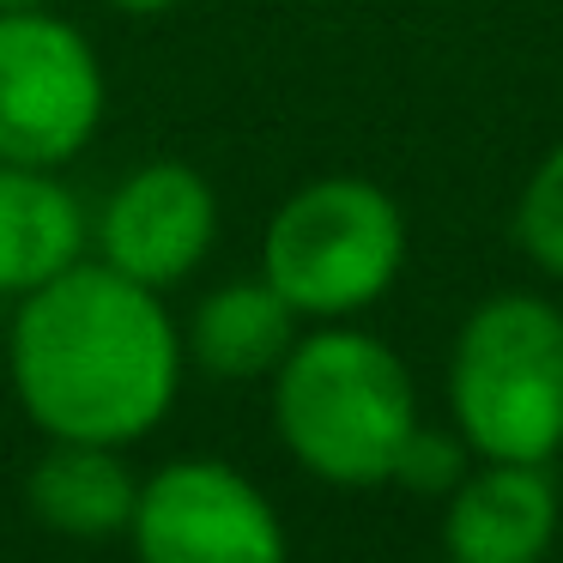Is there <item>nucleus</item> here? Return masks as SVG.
<instances>
[{
    "instance_id": "f257e3e1",
    "label": "nucleus",
    "mask_w": 563,
    "mask_h": 563,
    "mask_svg": "<svg viewBox=\"0 0 563 563\" xmlns=\"http://www.w3.org/2000/svg\"><path fill=\"white\" fill-rule=\"evenodd\" d=\"M183 328L158 291L103 261L25 291L7 321V382L49 442H128L152 437L183 394Z\"/></svg>"
},
{
    "instance_id": "f03ea898",
    "label": "nucleus",
    "mask_w": 563,
    "mask_h": 563,
    "mask_svg": "<svg viewBox=\"0 0 563 563\" xmlns=\"http://www.w3.org/2000/svg\"><path fill=\"white\" fill-rule=\"evenodd\" d=\"M273 430L285 454L321 485H394L400 449L418 430V394L400 352L352 321L297 333L273 369Z\"/></svg>"
},
{
    "instance_id": "7ed1b4c3",
    "label": "nucleus",
    "mask_w": 563,
    "mask_h": 563,
    "mask_svg": "<svg viewBox=\"0 0 563 563\" xmlns=\"http://www.w3.org/2000/svg\"><path fill=\"white\" fill-rule=\"evenodd\" d=\"M449 412L478 461H539L563 449V309L497 291L461 321L449 352Z\"/></svg>"
},
{
    "instance_id": "20e7f679",
    "label": "nucleus",
    "mask_w": 563,
    "mask_h": 563,
    "mask_svg": "<svg viewBox=\"0 0 563 563\" xmlns=\"http://www.w3.org/2000/svg\"><path fill=\"white\" fill-rule=\"evenodd\" d=\"M406 267V219L388 188L321 176L279 200L261 236V279L297 321H352L388 297Z\"/></svg>"
},
{
    "instance_id": "39448f33",
    "label": "nucleus",
    "mask_w": 563,
    "mask_h": 563,
    "mask_svg": "<svg viewBox=\"0 0 563 563\" xmlns=\"http://www.w3.org/2000/svg\"><path fill=\"white\" fill-rule=\"evenodd\" d=\"M110 79L74 19L49 7L0 13V158L62 170L98 140Z\"/></svg>"
},
{
    "instance_id": "423d86ee",
    "label": "nucleus",
    "mask_w": 563,
    "mask_h": 563,
    "mask_svg": "<svg viewBox=\"0 0 563 563\" xmlns=\"http://www.w3.org/2000/svg\"><path fill=\"white\" fill-rule=\"evenodd\" d=\"M134 563H291L273 497L231 461H170L140 478Z\"/></svg>"
},
{
    "instance_id": "0eeeda50",
    "label": "nucleus",
    "mask_w": 563,
    "mask_h": 563,
    "mask_svg": "<svg viewBox=\"0 0 563 563\" xmlns=\"http://www.w3.org/2000/svg\"><path fill=\"white\" fill-rule=\"evenodd\" d=\"M91 243L103 267L128 273L146 291H170L219 243V195L195 164L152 158L110 188Z\"/></svg>"
},
{
    "instance_id": "6e6552de",
    "label": "nucleus",
    "mask_w": 563,
    "mask_h": 563,
    "mask_svg": "<svg viewBox=\"0 0 563 563\" xmlns=\"http://www.w3.org/2000/svg\"><path fill=\"white\" fill-rule=\"evenodd\" d=\"M558 539V485L539 461H485L442 503L449 563H545Z\"/></svg>"
},
{
    "instance_id": "1a4fd4ad",
    "label": "nucleus",
    "mask_w": 563,
    "mask_h": 563,
    "mask_svg": "<svg viewBox=\"0 0 563 563\" xmlns=\"http://www.w3.org/2000/svg\"><path fill=\"white\" fill-rule=\"evenodd\" d=\"M86 243L91 219L62 176L0 158V297L7 303L86 261Z\"/></svg>"
},
{
    "instance_id": "9d476101",
    "label": "nucleus",
    "mask_w": 563,
    "mask_h": 563,
    "mask_svg": "<svg viewBox=\"0 0 563 563\" xmlns=\"http://www.w3.org/2000/svg\"><path fill=\"white\" fill-rule=\"evenodd\" d=\"M140 503V478L122 461V449H103V442H49V449L31 461L25 473V509L43 533L79 539V545H98V539H128Z\"/></svg>"
},
{
    "instance_id": "9b49d317",
    "label": "nucleus",
    "mask_w": 563,
    "mask_h": 563,
    "mask_svg": "<svg viewBox=\"0 0 563 563\" xmlns=\"http://www.w3.org/2000/svg\"><path fill=\"white\" fill-rule=\"evenodd\" d=\"M291 345H297V309L285 303L267 279L212 285V291L195 303L188 328H183L188 364H200L219 382L273 376Z\"/></svg>"
},
{
    "instance_id": "f8f14e48",
    "label": "nucleus",
    "mask_w": 563,
    "mask_h": 563,
    "mask_svg": "<svg viewBox=\"0 0 563 563\" xmlns=\"http://www.w3.org/2000/svg\"><path fill=\"white\" fill-rule=\"evenodd\" d=\"M515 236H521V249L533 255L539 273L563 279V140L527 176L521 207H515Z\"/></svg>"
},
{
    "instance_id": "ddd939ff",
    "label": "nucleus",
    "mask_w": 563,
    "mask_h": 563,
    "mask_svg": "<svg viewBox=\"0 0 563 563\" xmlns=\"http://www.w3.org/2000/svg\"><path fill=\"white\" fill-rule=\"evenodd\" d=\"M466 437L461 430H430L418 424L412 442L400 449V466H394V485L418 490V497H449L454 485L466 478Z\"/></svg>"
},
{
    "instance_id": "4468645a",
    "label": "nucleus",
    "mask_w": 563,
    "mask_h": 563,
    "mask_svg": "<svg viewBox=\"0 0 563 563\" xmlns=\"http://www.w3.org/2000/svg\"><path fill=\"white\" fill-rule=\"evenodd\" d=\"M115 13H128V19H152V13H170L176 0H110Z\"/></svg>"
},
{
    "instance_id": "2eb2a0df",
    "label": "nucleus",
    "mask_w": 563,
    "mask_h": 563,
    "mask_svg": "<svg viewBox=\"0 0 563 563\" xmlns=\"http://www.w3.org/2000/svg\"><path fill=\"white\" fill-rule=\"evenodd\" d=\"M7 7H49V0H0V13H7Z\"/></svg>"
}]
</instances>
